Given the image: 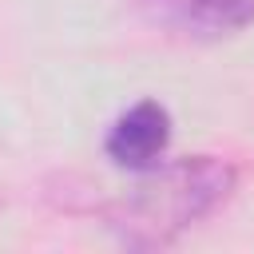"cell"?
I'll list each match as a JSON object with an SVG mask.
<instances>
[{
	"label": "cell",
	"mask_w": 254,
	"mask_h": 254,
	"mask_svg": "<svg viewBox=\"0 0 254 254\" xmlns=\"http://www.w3.org/2000/svg\"><path fill=\"white\" fill-rule=\"evenodd\" d=\"M238 171L214 155H190L143 171V179L107 206V226L139 250L167 246L187 226L210 218L234 190Z\"/></svg>",
	"instance_id": "6da1fadb"
},
{
	"label": "cell",
	"mask_w": 254,
	"mask_h": 254,
	"mask_svg": "<svg viewBox=\"0 0 254 254\" xmlns=\"http://www.w3.org/2000/svg\"><path fill=\"white\" fill-rule=\"evenodd\" d=\"M171 143V111L159 99L131 103L103 135V155L123 171H151L163 163Z\"/></svg>",
	"instance_id": "7a4b0ae2"
},
{
	"label": "cell",
	"mask_w": 254,
	"mask_h": 254,
	"mask_svg": "<svg viewBox=\"0 0 254 254\" xmlns=\"http://www.w3.org/2000/svg\"><path fill=\"white\" fill-rule=\"evenodd\" d=\"M139 8L179 36L222 40L254 24V0H139Z\"/></svg>",
	"instance_id": "3957f363"
}]
</instances>
